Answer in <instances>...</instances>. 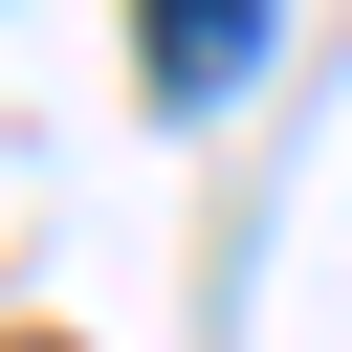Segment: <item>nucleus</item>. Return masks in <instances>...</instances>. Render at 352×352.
Segmentation results:
<instances>
[{"label":"nucleus","instance_id":"f257e3e1","mask_svg":"<svg viewBox=\"0 0 352 352\" xmlns=\"http://www.w3.org/2000/svg\"><path fill=\"white\" fill-rule=\"evenodd\" d=\"M242 44H264V0H154V88H242Z\"/></svg>","mask_w":352,"mask_h":352}]
</instances>
